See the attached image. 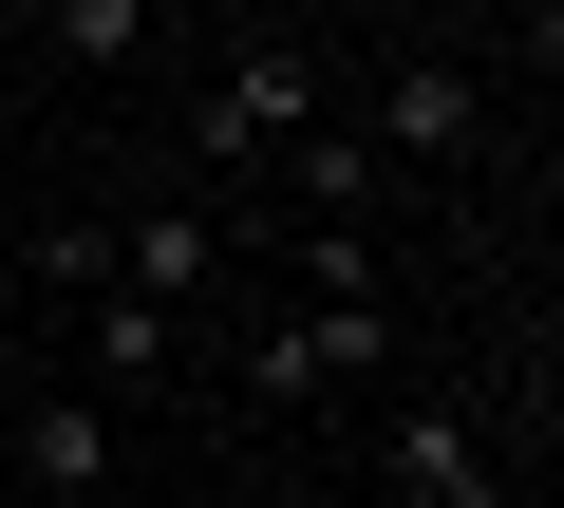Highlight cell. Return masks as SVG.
<instances>
[{"mask_svg":"<svg viewBox=\"0 0 564 508\" xmlns=\"http://www.w3.org/2000/svg\"><path fill=\"white\" fill-rule=\"evenodd\" d=\"M377 358H395V302H377V283H302V302L263 321V358H245V396H358Z\"/></svg>","mask_w":564,"mask_h":508,"instance_id":"cell-1","label":"cell"},{"mask_svg":"<svg viewBox=\"0 0 564 508\" xmlns=\"http://www.w3.org/2000/svg\"><path fill=\"white\" fill-rule=\"evenodd\" d=\"M377 151H395V170H470V151H489V76H470L452 39H395V57H377Z\"/></svg>","mask_w":564,"mask_h":508,"instance_id":"cell-2","label":"cell"},{"mask_svg":"<svg viewBox=\"0 0 564 508\" xmlns=\"http://www.w3.org/2000/svg\"><path fill=\"white\" fill-rule=\"evenodd\" d=\"M302 114H321V57H302V39H226V76H207L188 132H207V170H245V151L302 132Z\"/></svg>","mask_w":564,"mask_h":508,"instance_id":"cell-3","label":"cell"},{"mask_svg":"<svg viewBox=\"0 0 564 508\" xmlns=\"http://www.w3.org/2000/svg\"><path fill=\"white\" fill-rule=\"evenodd\" d=\"M377 452H395V508H527V489H508V452H489V433H470L452 396H414V414H395Z\"/></svg>","mask_w":564,"mask_h":508,"instance_id":"cell-4","label":"cell"},{"mask_svg":"<svg viewBox=\"0 0 564 508\" xmlns=\"http://www.w3.org/2000/svg\"><path fill=\"white\" fill-rule=\"evenodd\" d=\"M113 283H151V302H207V283H226V226H207V207H132V226H113Z\"/></svg>","mask_w":564,"mask_h":508,"instance_id":"cell-5","label":"cell"},{"mask_svg":"<svg viewBox=\"0 0 564 508\" xmlns=\"http://www.w3.org/2000/svg\"><path fill=\"white\" fill-rule=\"evenodd\" d=\"M188 358V302H151V283H95V396H151Z\"/></svg>","mask_w":564,"mask_h":508,"instance_id":"cell-6","label":"cell"},{"mask_svg":"<svg viewBox=\"0 0 564 508\" xmlns=\"http://www.w3.org/2000/svg\"><path fill=\"white\" fill-rule=\"evenodd\" d=\"M20 471H39L57 508H95V489H113V396H39V414H20Z\"/></svg>","mask_w":564,"mask_h":508,"instance_id":"cell-7","label":"cell"},{"mask_svg":"<svg viewBox=\"0 0 564 508\" xmlns=\"http://www.w3.org/2000/svg\"><path fill=\"white\" fill-rule=\"evenodd\" d=\"M39 39H57L76 76H132V57L170 39V20H151V0H39Z\"/></svg>","mask_w":564,"mask_h":508,"instance_id":"cell-8","label":"cell"},{"mask_svg":"<svg viewBox=\"0 0 564 508\" xmlns=\"http://www.w3.org/2000/svg\"><path fill=\"white\" fill-rule=\"evenodd\" d=\"M508 20H527V57H564V0H508Z\"/></svg>","mask_w":564,"mask_h":508,"instance_id":"cell-9","label":"cell"},{"mask_svg":"<svg viewBox=\"0 0 564 508\" xmlns=\"http://www.w3.org/2000/svg\"><path fill=\"white\" fill-rule=\"evenodd\" d=\"M0 358H20V264H0Z\"/></svg>","mask_w":564,"mask_h":508,"instance_id":"cell-10","label":"cell"},{"mask_svg":"<svg viewBox=\"0 0 564 508\" xmlns=\"http://www.w3.org/2000/svg\"><path fill=\"white\" fill-rule=\"evenodd\" d=\"M151 20H226V0H151Z\"/></svg>","mask_w":564,"mask_h":508,"instance_id":"cell-11","label":"cell"},{"mask_svg":"<svg viewBox=\"0 0 564 508\" xmlns=\"http://www.w3.org/2000/svg\"><path fill=\"white\" fill-rule=\"evenodd\" d=\"M395 20H414V39H433V0H395Z\"/></svg>","mask_w":564,"mask_h":508,"instance_id":"cell-12","label":"cell"},{"mask_svg":"<svg viewBox=\"0 0 564 508\" xmlns=\"http://www.w3.org/2000/svg\"><path fill=\"white\" fill-rule=\"evenodd\" d=\"M95 508H113V489H95Z\"/></svg>","mask_w":564,"mask_h":508,"instance_id":"cell-13","label":"cell"}]
</instances>
